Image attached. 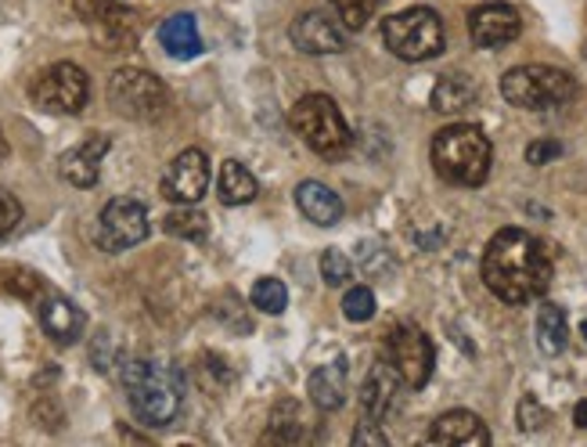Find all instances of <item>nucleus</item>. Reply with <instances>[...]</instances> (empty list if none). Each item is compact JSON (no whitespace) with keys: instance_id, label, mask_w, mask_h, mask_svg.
Here are the masks:
<instances>
[{"instance_id":"1","label":"nucleus","mask_w":587,"mask_h":447,"mask_svg":"<svg viewBox=\"0 0 587 447\" xmlns=\"http://www.w3.org/2000/svg\"><path fill=\"white\" fill-rule=\"evenodd\" d=\"M484 281L509 307L545 297L551 286V256L545 242L523 228H501L484 250Z\"/></svg>"},{"instance_id":"2","label":"nucleus","mask_w":587,"mask_h":447,"mask_svg":"<svg viewBox=\"0 0 587 447\" xmlns=\"http://www.w3.org/2000/svg\"><path fill=\"white\" fill-rule=\"evenodd\" d=\"M123 390L140 426L167 430L178 422L184 404V379L178 369L151 358H134L123 364Z\"/></svg>"},{"instance_id":"3","label":"nucleus","mask_w":587,"mask_h":447,"mask_svg":"<svg viewBox=\"0 0 587 447\" xmlns=\"http://www.w3.org/2000/svg\"><path fill=\"white\" fill-rule=\"evenodd\" d=\"M432 167L448 184L476 188L490 178V162H494V148L490 137L473 123H451L432 137Z\"/></svg>"},{"instance_id":"4","label":"nucleus","mask_w":587,"mask_h":447,"mask_svg":"<svg viewBox=\"0 0 587 447\" xmlns=\"http://www.w3.org/2000/svg\"><path fill=\"white\" fill-rule=\"evenodd\" d=\"M501 94L515 109L541 112L566 105L577 94V80L555 65H515L501 76Z\"/></svg>"},{"instance_id":"5","label":"nucleus","mask_w":587,"mask_h":447,"mask_svg":"<svg viewBox=\"0 0 587 447\" xmlns=\"http://www.w3.org/2000/svg\"><path fill=\"white\" fill-rule=\"evenodd\" d=\"M289 123H292V131L307 141V148H314L317 156H325V159L346 156L350 141H354L350 137L343 112L335 109V101L328 98V94H307V98H299L292 105Z\"/></svg>"},{"instance_id":"6","label":"nucleus","mask_w":587,"mask_h":447,"mask_svg":"<svg viewBox=\"0 0 587 447\" xmlns=\"http://www.w3.org/2000/svg\"><path fill=\"white\" fill-rule=\"evenodd\" d=\"M382 40L401 62H429L443 51V22L432 8H407L382 22Z\"/></svg>"},{"instance_id":"7","label":"nucleus","mask_w":587,"mask_h":447,"mask_svg":"<svg viewBox=\"0 0 587 447\" xmlns=\"http://www.w3.org/2000/svg\"><path fill=\"white\" fill-rule=\"evenodd\" d=\"M109 101L112 109L137 123H156L170 109V90L162 87L159 76H151L148 69H115L109 80Z\"/></svg>"},{"instance_id":"8","label":"nucleus","mask_w":587,"mask_h":447,"mask_svg":"<svg viewBox=\"0 0 587 447\" xmlns=\"http://www.w3.org/2000/svg\"><path fill=\"white\" fill-rule=\"evenodd\" d=\"M73 11L101 51H134L140 40L137 15L120 0H73Z\"/></svg>"},{"instance_id":"9","label":"nucleus","mask_w":587,"mask_h":447,"mask_svg":"<svg viewBox=\"0 0 587 447\" xmlns=\"http://www.w3.org/2000/svg\"><path fill=\"white\" fill-rule=\"evenodd\" d=\"M29 98L51 116H76L90 98V80L76 62H54L29 84Z\"/></svg>"},{"instance_id":"10","label":"nucleus","mask_w":587,"mask_h":447,"mask_svg":"<svg viewBox=\"0 0 587 447\" xmlns=\"http://www.w3.org/2000/svg\"><path fill=\"white\" fill-rule=\"evenodd\" d=\"M386 354H390V364L411 390H421L432 375V364H437L432 339L421 333L418 325H407V322L386 333Z\"/></svg>"},{"instance_id":"11","label":"nucleus","mask_w":587,"mask_h":447,"mask_svg":"<svg viewBox=\"0 0 587 447\" xmlns=\"http://www.w3.org/2000/svg\"><path fill=\"white\" fill-rule=\"evenodd\" d=\"M151 224L145 203H137L131 195L112 198L98 217V245L105 253H126L148 239Z\"/></svg>"},{"instance_id":"12","label":"nucleus","mask_w":587,"mask_h":447,"mask_svg":"<svg viewBox=\"0 0 587 447\" xmlns=\"http://www.w3.org/2000/svg\"><path fill=\"white\" fill-rule=\"evenodd\" d=\"M206 188H209V159L203 148H184L181 156H173V162L162 170L159 181L162 198H170L178 206H195L206 195Z\"/></svg>"},{"instance_id":"13","label":"nucleus","mask_w":587,"mask_h":447,"mask_svg":"<svg viewBox=\"0 0 587 447\" xmlns=\"http://www.w3.org/2000/svg\"><path fill=\"white\" fill-rule=\"evenodd\" d=\"M292 44L303 55H339L346 51V26L335 22L325 11H303V15L289 26Z\"/></svg>"},{"instance_id":"14","label":"nucleus","mask_w":587,"mask_h":447,"mask_svg":"<svg viewBox=\"0 0 587 447\" xmlns=\"http://www.w3.org/2000/svg\"><path fill=\"white\" fill-rule=\"evenodd\" d=\"M468 33H473L476 47H494L512 44L523 33V19L512 4H479L473 15H468Z\"/></svg>"},{"instance_id":"15","label":"nucleus","mask_w":587,"mask_h":447,"mask_svg":"<svg viewBox=\"0 0 587 447\" xmlns=\"http://www.w3.org/2000/svg\"><path fill=\"white\" fill-rule=\"evenodd\" d=\"M37 317H40L44 333L51 336L54 343H62V347L76 343V339L84 336V328H87V314L80 311L69 297H62V292H51V289L40 297Z\"/></svg>"},{"instance_id":"16","label":"nucleus","mask_w":587,"mask_h":447,"mask_svg":"<svg viewBox=\"0 0 587 447\" xmlns=\"http://www.w3.org/2000/svg\"><path fill=\"white\" fill-rule=\"evenodd\" d=\"M105 152H109V137L105 134H94L84 141V145L62 152V159H58V173H62V181L76 184V188H94L101 178Z\"/></svg>"},{"instance_id":"17","label":"nucleus","mask_w":587,"mask_h":447,"mask_svg":"<svg viewBox=\"0 0 587 447\" xmlns=\"http://www.w3.org/2000/svg\"><path fill=\"white\" fill-rule=\"evenodd\" d=\"M429 444H443V447H487L490 444V430L484 426V419L476 411H448L432 422L429 430Z\"/></svg>"},{"instance_id":"18","label":"nucleus","mask_w":587,"mask_h":447,"mask_svg":"<svg viewBox=\"0 0 587 447\" xmlns=\"http://www.w3.org/2000/svg\"><path fill=\"white\" fill-rule=\"evenodd\" d=\"M401 375H396V369L390 361H375L371 364V372H368V379H364L360 386V411H364V419H375V422H382L386 415L393 411L396 404V390H401Z\"/></svg>"},{"instance_id":"19","label":"nucleus","mask_w":587,"mask_h":447,"mask_svg":"<svg viewBox=\"0 0 587 447\" xmlns=\"http://www.w3.org/2000/svg\"><path fill=\"white\" fill-rule=\"evenodd\" d=\"M296 206L303 217L317 224V228H332V224L343 220V198L321 181H303L296 188Z\"/></svg>"},{"instance_id":"20","label":"nucleus","mask_w":587,"mask_h":447,"mask_svg":"<svg viewBox=\"0 0 587 447\" xmlns=\"http://www.w3.org/2000/svg\"><path fill=\"white\" fill-rule=\"evenodd\" d=\"M159 44H162V51H167L170 58H178V62H187V58L203 55V37H198L195 15H187V11L170 15L159 26Z\"/></svg>"},{"instance_id":"21","label":"nucleus","mask_w":587,"mask_h":447,"mask_svg":"<svg viewBox=\"0 0 587 447\" xmlns=\"http://www.w3.org/2000/svg\"><path fill=\"white\" fill-rule=\"evenodd\" d=\"M307 397L321 411H339L346 401V361H328L310 372Z\"/></svg>"},{"instance_id":"22","label":"nucleus","mask_w":587,"mask_h":447,"mask_svg":"<svg viewBox=\"0 0 587 447\" xmlns=\"http://www.w3.org/2000/svg\"><path fill=\"white\" fill-rule=\"evenodd\" d=\"M476 98H479V87L468 73H443L437 80V87H432V109L443 116H457L473 109Z\"/></svg>"},{"instance_id":"23","label":"nucleus","mask_w":587,"mask_h":447,"mask_svg":"<svg viewBox=\"0 0 587 447\" xmlns=\"http://www.w3.org/2000/svg\"><path fill=\"white\" fill-rule=\"evenodd\" d=\"M256 192H260V188H256V178L242 167L239 159L220 162V178H217L220 203H224V206H245V203H253Z\"/></svg>"},{"instance_id":"24","label":"nucleus","mask_w":587,"mask_h":447,"mask_svg":"<svg viewBox=\"0 0 587 447\" xmlns=\"http://www.w3.org/2000/svg\"><path fill=\"white\" fill-rule=\"evenodd\" d=\"M537 347H541V354L555 358L566 350L570 343V322H566V311L559 307V303H545L541 311H537Z\"/></svg>"},{"instance_id":"25","label":"nucleus","mask_w":587,"mask_h":447,"mask_svg":"<svg viewBox=\"0 0 587 447\" xmlns=\"http://www.w3.org/2000/svg\"><path fill=\"white\" fill-rule=\"evenodd\" d=\"M162 231L173 234V239H184V242H203L209 234V220L203 209L195 206H181L173 214L162 217Z\"/></svg>"},{"instance_id":"26","label":"nucleus","mask_w":587,"mask_h":447,"mask_svg":"<svg viewBox=\"0 0 587 447\" xmlns=\"http://www.w3.org/2000/svg\"><path fill=\"white\" fill-rule=\"evenodd\" d=\"M0 286H4L11 297H19V300H29V303H40V297L47 292L44 286V278L37 275V270H29V267H8V270H0Z\"/></svg>"},{"instance_id":"27","label":"nucleus","mask_w":587,"mask_h":447,"mask_svg":"<svg viewBox=\"0 0 587 447\" xmlns=\"http://www.w3.org/2000/svg\"><path fill=\"white\" fill-rule=\"evenodd\" d=\"M307 437V430L299 426V404L285 401L281 408H274V419H271V433L267 440H278V444H296Z\"/></svg>"},{"instance_id":"28","label":"nucleus","mask_w":587,"mask_h":447,"mask_svg":"<svg viewBox=\"0 0 587 447\" xmlns=\"http://www.w3.org/2000/svg\"><path fill=\"white\" fill-rule=\"evenodd\" d=\"M253 307H260L264 314H281L289 307V289L281 278H260L253 286Z\"/></svg>"},{"instance_id":"29","label":"nucleus","mask_w":587,"mask_h":447,"mask_svg":"<svg viewBox=\"0 0 587 447\" xmlns=\"http://www.w3.org/2000/svg\"><path fill=\"white\" fill-rule=\"evenodd\" d=\"M332 8L339 11V19H343L346 29H360L364 22L382 8V0H332Z\"/></svg>"},{"instance_id":"30","label":"nucleus","mask_w":587,"mask_h":447,"mask_svg":"<svg viewBox=\"0 0 587 447\" xmlns=\"http://www.w3.org/2000/svg\"><path fill=\"white\" fill-rule=\"evenodd\" d=\"M343 314L350 322H371L375 317V292L368 286H354L343 297Z\"/></svg>"},{"instance_id":"31","label":"nucleus","mask_w":587,"mask_h":447,"mask_svg":"<svg viewBox=\"0 0 587 447\" xmlns=\"http://www.w3.org/2000/svg\"><path fill=\"white\" fill-rule=\"evenodd\" d=\"M321 278L328 281V286H346V281L354 278V264H350V256L339 253V250H328L321 256Z\"/></svg>"},{"instance_id":"32","label":"nucleus","mask_w":587,"mask_h":447,"mask_svg":"<svg viewBox=\"0 0 587 447\" xmlns=\"http://www.w3.org/2000/svg\"><path fill=\"white\" fill-rule=\"evenodd\" d=\"M515 422H519L523 433H534V430H541L548 422V411L537 404V397H523L519 411H515Z\"/></svg>"},{"instance_id":"33","label":"nucleus","mask_w":587,"mask_h":447,"mask_svg":"<svg viewBox=\"0 0 587 447\" xmlns=\"http://www.w3.org/2000/svg\"><path fill=\"white\" fill-rule=\"evenodd\" d=\"M19 220H22V203L8 188H0V239H8L19 228Z\"/></svg>"},{"instance_id":"34","label":"nucleus","mask_w":587,"mask_h":447,"mask_svg":"<svg viewBox=\"0 0 587 447\" xmlns=\"http://www.w3.org/2000/svg\"><path fill=\"white\" fill-rule=\"evenodd\" d=\"M350 444H354V447H386L390 440H386V433L379 430V422L368 419V422H360V426L354 430V437H350Z\"/></svg>"},{"instance_id":"35","label":"nucleus","mask_w":587,"mask_h":447,"mask_svg":"<svg viewBox=\"0 0 587 447\" xmlns=\"http://www.w3.org/2000/svg\"><path fill=\"white\" fill-rule=\"evenodd\" d=\"M559 156H562L559 141H534V145L526 148V162H530V167H545V162H555Z\"/></svg>"},{"instance_id":"36","label":"nucleus","mask_w":587,"mask_h":447,"mask_svg":"<svg viewBox=\"0 0 587 447\" xmlns=\"http://www.w3.org/2000/svg\"><path fill=\"white\" fill-rule=\"evenodd\" d=\"M573 422H577L580 430H587V397H584L577 408H573Z\"/></svg>"},{"instance_id":"37","label":"nucleus","mask_w":587,"mask_h":447,"mask_svg":"<svg viewBox=\"0 0 587 447\" xmlns=\"http://www.w3.org/2000/svg\"><path fill=\"white\" fill-rule=\"evenodd\" d=\"M8 159V141H4V134H0V162Z\"/></svg>"},{"instance_id":"38","label":"nucleus","mask_w":587,"mask_h":447,"mask_svg":"<svg viewBox=\"0 0 587 447\" xmlns=\"http://www.w3.org/2000/svg\"><path fill=\"white\" fill-rule=\"evenodd\" d=\"M580 333H584V336H587V322H584V325H580Z\"/></svg>"}]
</instances>
